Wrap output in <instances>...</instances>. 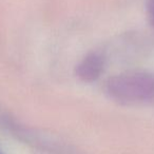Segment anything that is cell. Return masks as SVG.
<instances>
[{
    "label": "cell",
    "instance_id": "6da1fadb",
    "mask_svg": "<svg viewBox=\"0 0 154 154\" xmlns=\"http://www.w3.org/2000/svg\"><path fill=\"white\" fill-rule=\"evenodd\" d=\"M109 95L125 103H143L154 97V75L143 72L120 74L107 84Z\"/></svg>",
    "mask_w": 154,
    "mask_h": 154
},
{
    "label": "cell",
    "instance_id": "7a4b0ae2",
    "mask_svg": "<svg viewBox=\"0 0 154 154\" xmlns=\"http://www.w3.org/2000/svg\"><path fill=\"white\" fill-rule=\"evenodd\" d=\"M103 70V57L99 53L87 55L77 66V75L86 82H92L100 76Z\"/></svg>",
    "mask_w": 154,
    "mask_h": 154
}]
</instances>
